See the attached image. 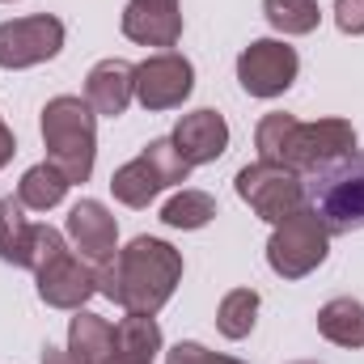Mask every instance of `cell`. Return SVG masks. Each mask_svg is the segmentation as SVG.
<instances>
[{"mask_svg": "<svg viewBox=\"0 0 364 364\" xmlns=\"http://www.w3.org/2000/svg\"><path fill=\"white\" fill-rule=\"evenodd\" d=\"M64 51V21L51 13H30V17H13L0 21V68L17 73V68H34L47 64Z\"/></svg>", "mask_w": 364, "mask_h": 364, "instance_id": "8", "label": "cell"}, {"mask_svg": "<svg viewBox=\"0 0 364 364\" xmlns=\"http://www.w3.org/2000/svg\"><path fill=\"white\" fill-rule=\"evenodd\" d=\"M182 284V255L161 237L127 242L110 263L97 267V292L127 314L157 318Z\"/></svg>", "mask_w": 364, "mask_h": 364, "instance_id": "1", "label": "cell"}, {"mask_svg": "<svg viewBox=\"0 0 364 364\" xmlns=\"http://www.w3.org/2000/svg\"><path fill=\"white\" fill-rule=\"evenodd\" d=\"M64 229H68L73 250H77L85 263H93V267H102V263H110V259L119 255V220H114L110 208L97 203V199L73 203Z\"/></svg>", "mask_w": 364, "mask_h": 364, "instance_id": "12", "label": "cell"}, {"mask_svg": "<svg viewBox=\"0 0 364 364\" xmlns=\"http://www.w3.org/2000/svg\"><path fill=\"white\" fill-rule=\"evenodd\" d=\"M296 364H314V360H296Z\"/></svg>", "mask_w": 364, "mask_h": 364, "instance_id": "30", "label": "cell"}, {"mask_svg": "<svg viewBox=\"0 0 364 364\" xmlns=\"http://www.w3.org/2000/svg\"><path fill=\"white\" fill-rule=\"evenodd\" d=\"M259 322V292L255 288H233L220 296V309H216V331L225 339H246Z\"/></svg>", "mask_w": 364, "mask_h": 364, "instance_id": "21", "label": "cell"}, {"mask_svg": "<svg viewBox=\"0 0 364 364\" xmlns=\"http://www.w3.org/2000/svg\"><path fill=\"white\" fill-rule=\"evenodd\" d=\"M43 149H47V161L73 186L90 182L97 161V114L85 97L60 93L43 106Z\"/></svg>", "mask_w": 364, "mask_h": 364, "instance_id": "3", "label": "cell"}, {"mask_svg": "<svg viewBox=\"0 0 364 364\" xmlns=\"http://www.w3.org/2000/svg\"><path fill=\"white\" fill-rule=\"evenodd\" d=\"M191 90H195V68L178 51H157L144 64H136V102L149 114L182 106L191 97Z\"/></svg>", "mask_w": 364, "mask_h": 364, "instance_id": "10", "label": "cell"}, {"mask_svg": "<svg viewBox=\"0 0 364 364\" xmlns=\"http://www.w3.org/2000/svg\"><path fill=\"white\" fill-rule=\"evenodd\" d=\"M186 174H191V166L182 161L174 140H149L140 157H132L127 166H119L110 174V191L123 208H149L166 186L186 182Z\"/></svg>", "mask_w": 364, "mask_h": 364, "instance_id": "5", "label": "cell"}, {"mask_svg": "<svg viewBox=\"0 0 364 364\" xmlns=\"http://www.w3.org/2000/svg\"><path fill=\"white\" fill-rule=\"evenodd\" d=\"M106 364H132V360H119V356H110V360H106Z\"/></svg>", "mask_w": 364, "mask_h": 364, "instance_id": "29", "label": "cell"}, {"mask_svg": "<svg viewBox=\"0 0 364 364\" xmlns=\"http://www.w3.org/2000/svg\"><path fill=\"white\" fill-rule=\"evenodd\" d=\"M119 26H123V34L132 43L170 51L182 38V9L178 4H140V0H127Z\"/></svg>", "mask_w": 364, "mask_h": 364, "instance_id": "15", "label": "cell"}, {"mask_svg": "<svg viewBox=\"0 0 364 364\" xmlns=\"http://www.w3.org/2000/svg\"><path fill=\"white\" fill-rule=\"evenodd\" d=\"M161 352V326L149 314H127L114 326V356L132 364H153Z\"/></svg>", "mask_w": 364, "mask_h": 364, "instance_id": "18", "label": "cell"}, {"mask_svg": "<svg viewBox=\"0 0 364 364\" xmlns=\"http://www.w3.org/2000/svg\"><path fill=\"white\" fill-rule=\"evenodd\" d=\"M170 140H174V149L182 153L186 166H208V161L225 157V149H229V123H225V114H216V110L203 106V110L182 114Z\"/></svg>", "mask_w": 364, "mask_h": 364, "instance_id": "13", "label": "cell"}, {"mask_svg": "<svg viewBox=\"0 0 364 364\" xmlns=\"http://www.w3.org/2000/svg\"><path fill=\"white\" fill-rule=\"evenodd\" d=\"M263 13L279 34H314L322 21L318 0H263Z\"/></svg>", "mask_w": 364, "mask_h": 364, "instance_id": "23", "label": "cell"}, {"mask_svg": "<svg viewBox=\"0 0 364 364\" xmlns=\"http://www.w3.org/2000/svg\"><path fill=\"white\" fill-rule=\"evenodd\" d=\"M140 4H178V0H140Z\"/></svg>", "mask_w": 364, "mask_h": 364, "instance_id": "28", "label": "cell"}, {"mask_svg": "<svg viewBox=\"0 0 364 364\" xmlns=\"http://www.w3.org/2000/svg\"><path fill=\"white\" fill-rule=\"evenodd\" d=\"M13 153H17V140H13V132H9V123L0 119V170L13 161Z\"/></svg>", "mask_w": 364, "mask_h": 364, "instance_id": "26", "label": "cell"}, {"mask_svg": "<svg viewBox=\"0 0 364 364\" xmlns=\"http://www.w3.org/2000/svg\"><path fill=\"white\" fill-rule=\"evenodd\" d=\"M34 250V225L26 220L21 199H0V259L13 267H30Z\"/></svg>", "mask_w": 364, "mask_h": 364, "instance_id": "20", "label": "cell"}, {"mask_svg": "<svg viewBox=\"0 0 364 364\" xmlns=\"http://www.w3.org/2000/svg\"><path fill=\"white\" fill-rule=\"evenodd\" d=\"M68 186H73V182L64 178L51 161H43V166H30V170L21 174V182H17V199H21V208H30V212H51V208L64 203Z\"/></svg>", "mask_w": 364, "mask_h": 364, "instance_id": "19", "label": "cell"}, {"mask_svg": "<svg viewBox=\"0 0 364 364\" xmlns=\"http://www.w3.org/2000/svg\"><path fill=\"white\" fill-rule=\"evenodd\" d=\"M237 195L242 203H250V212L267 225H279L284 216H292L296 208H305V182L288 166H272V161H255L237 170Z\"/></svg>", "mask_w": 364, "mask_h": 364, "instance_id": "7", "label": "cell"}, {"mask_svg": "<svg viewBox=\"0 0 364 364\" xmlns=\"http://www.w3.org/2000/svg\"><path fill=\"white\" fill-rule=\"evenodd\" d=\"M335 26L343 34H364V0H335Z\"/></svg>", "mask_w": 364, "mask_h": 364, "instance_id": "25", "label": "cell"}, {"mask_svg": "<svg viewBox=\"0 0 364 364\" xmlns=\"http://www.w3.org/2000/svg\"><path fill=\"white\" fill-rule=\"evenodd\" d=\"M318 335L335 348H364V305L356 296H335L318 309Z\"/></svg>", "mask_w": 364, "mask_h": 364, "instance_id": "16", "label": "cell"}, {"mask_svg": "<svg viewBox=\"0 0 364 364\" xmlns=\"http://www.w3.org/2000/svg\"><path fill=\"white\" fill-rule=\"evenodd\" d=\"M301 73L296 47L279 43V38H255L242 55H237V81L250 97H279L292 90Z\"/></svg>", "mask_w": 364, "mask_h": 364, "instance_id": "9", "label": "cell"}, {"mask_svg": "<svg viewBox=\"0 0 364 364\" xmlns=\"http://www.w3.org/2000/svg\"><path fill=\"white\" fill-rule=\"evenodd\" d=\"M331 255V229L322 225V216L305 203L296 208L292 216H284L272 229V242H267V267L279 279H305L314 275Z\"/></svg>", "mask_w": 364, "mask_h": 364, "instance_id": "4", "label": "cell"}, {"mask_svg": "<svg viewBox=\"0 0 364 364\" xmlns=\"http://www.w3.org/2000/svg\"><path fill=\"white\" fill-rule=\"evenodd\" d=\"M255 149H259V161L288 166L296 174H322L335 161H343V157L356 153V127L348 119H314V123H301V119L275 110V114H263L259 119Z\"/></svg>", "mask_w": 364, "mask_h": 364, "instance_id": "2", "label": "cell"}, {"mask_svg": "<svg viewBox=\"0 0 364 364\" xmlns=\"http://www.w3.org/2000/svg\"><path fill=\"white\" fill-rule=\"evenodd\" d=\"M43 364H81L68 348H43Z\"/></svg>", "mask_w": 364, "mask_h": 364, "instance_id": "27", "label": "cell"}, {"mask_svg": "<svg viewBox=\"0 0 364 364\" xmlns=\"http://www.w3.org/2000/svg\"><path fill=\"white\" fill-rule=\"evenodd\" d=\"M68 352L81 364H106L114 356V326L102 314L77 309V318L68 322Z\"/></svg>", "mask_w": 364, "mask_h": 364, "instance_id": "17", "label": "cell"}, {"mask_svg": "<svg viewBox=\"0 0 364 364\" xmlns=\"http://www.w3.org/2000/svg\"><path fill=\"white\" fill-rule=\"evenodd\" d=\"M136 97V64L127 60H102L93 64L85 77V102L93 106V114L119 119Z\"/></svg>", "mask_w": 364, "mask_h": 364, "instance_id": "14", "label": "cell"}, {"mask_svg": "<svg viewBox=\"0 0 364 364\" xmlns=\"http://www.w3.org/2000/svg\"><path fill=\"white\" fill-rule=\"evenodd\" d=\"M322 225L335 233H352L364 229V153H352L343 161H335L331 170H322L314 182V203H309Z\"/></svg>", "mask_w": 364, "mask_h": 364, "instance_id": "6", "label": "cell"}, {"mask_svg": "<svg viewBox=\"0 0 364 364\" xmlns=\"http://www.w3.org/2000/svg\"><path fill=\"white\" fill-rule=\"evenodd\" d=\"M166 364H246L237 360V356H216V352H208L203 343H174L170 352H166Z\"/></svg>", "mask_w": 364, "mask_h": 364, "instance_id": "24", "label": "cell"}, {"mask_svg": "<svg viewBox=\"0 0 364 364\" xmlns=\"http://www.w3.org/2000/svg\"><path fill=\"white\" fill-rule=\"evenodd\" d=\"M34 284H38V296L43 305L51 309H85L93 292H97V267L85 263L77 250H55L43 267H34Z\"/></svg>", "mask_w": 364, "mask_h": 364, "instance_id": "11", "label": "cell"}, {"mask_svg": "<svg viewBox=\"0 0 364 364\" xmlns=\"http://www.w3.org/2000/svg\"><path fill=\"white\" fill-rule=\"evenodd\" d=\"M212 216H216V199L208 191H195V186H182L178 195L161 208V220L170 229H203Z\"/></svg>", "mask_w": 364, "mask_h": 364, "instance_id": "22", "label": "cell"}]
</instances>
